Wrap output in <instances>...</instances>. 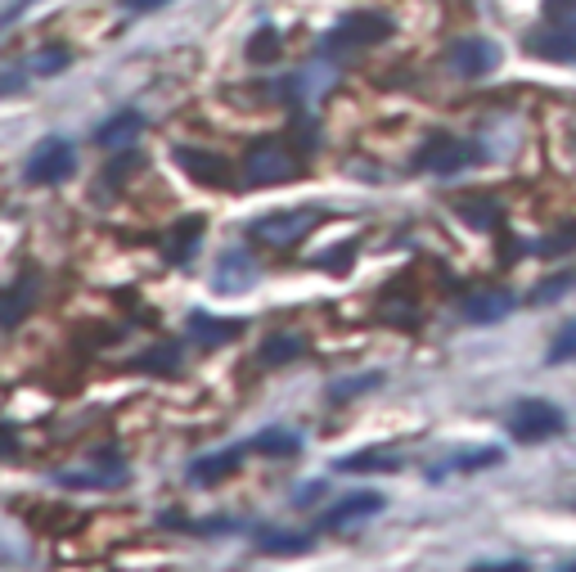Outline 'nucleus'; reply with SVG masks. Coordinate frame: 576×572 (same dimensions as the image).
<instances>
[{
  "mask_svg": "<svg viewBox=\"0 0 576 572\" xmlns=\"http://www.w3.org/2000/svg\"><path fill=\"white\" fill-rule=\"evenodd\" d=\"M383 378L378 374H356V378H342V384H333L329 388V401H348V397H361V393H369V388H378Z\"/></svg>",
  "mask_w": 576,
  "mask_h": 572,
  "instance_id": "obj_24",
  "label": "nucleus"
},
{
  "mask_svg": "<svg viewBox=\"0 0 576 572\" xmlns=\"http://www.w3.org/2000/svg\"><path fill=\"white\" fill-rule=\"evenodd\" d=\"M140 127H144L140 113H131V108H127V113H113V118L95 131V144H99V149H127V144L140 136Z\"/></svg>",
  "mask_w": 576,
  "mask_h": 572,
  "instance_id": "obj_14",
  "label": "nucleus"
},
{
  "mask_svg": "<svg viewBox=\"0 0 576 572\" xmlns=\"http://www.w3.org/2000/svg\"><path fill=\"white\" fill-rule=\"evenodd\" d=\"M261 455H297L302 451V442H297V433H284V429H266L257 442H252Z\"/></svg>",
  "mask_w": 576,
  "mask_h": 572,
  "instance_id": "obj_21",
  "label": "nucleus"
},
{
  "mask_svg": "<svg viewBox=\"0 0 576 572\" xmlns=\"http://www.w3.org/2000/svg\"><path fill=\"white\" fill-rule=\"evenodd\" d=\"M505 424H509V433L518 437V442H545V437H559L563 433V410L554 406V401H541V397H522L509 415H505Z\"/></svg>",
  "mask_w": 576,
  "mask_h": 572,
  "instance_id": "obj_2",
  "label": "nucleus"
},
{
  "mask_svg": "<svg viewBox=\"0 0 576 572\" xmlns=\"http://www.w3.org/2000/svg\"><path fill=\"white\" fill-rule=\"evenodd\" d=\"M261 550H271V555H297V550H306V537H297V532H271V537L261 541Z\"/></svg>",
  "mask_w": 576,
  "mask_h": 572,
  "instance_id": "obj_26",
  "label": "nucleus"
},
{
  "mask_svg": "<svg viewBox=\"0 0 576 572\" xmlns=\"http://www.w3.org/2000/svg\"><path fill=\"white\" fill-rule=\"evenodd\" d=\"M199 240H203V221L199 217H185V225L167 240V261H189V253L199 248Z\"/></svg>",
  "mask_w": 576,
  "mask_h": 572,
  "instance_id": "obj_18",
  "label": "nucleus"
},
{
  "mask_svg": "<svg viewBox=\"0 0 576 572\" xmlns=\"http://www.w3.org/2000/svg\"><path fill=\"white\" fill-rule=\"evenodd\" d=\"M306 352V338L302 334H275V338H266V348H261V361L266 365H289Z\"/></svg>",
  "mask_w": 576,
  "mask_h": 572,
  "instance_id": "obj_17",
  "label": "nucleus"
},
{
  "mask_svg": "<svg viewBox=\"0 0 576 572\" xmlns=\"http://www.w3.org/2000/svg\"><path fill=\"white\" fill-rule=\"evenodd\" d=\"M446 59H450V68L459 72V78H482V72H491L495 63H501V50H495L491 42H482V36H459Z\"/></svg>",
  "mask_w": 576,
  "mask_h": 572,
  "instance_id": "obj_6",
  "label": "nucleus"
},
{
  "mask_svg": "<svg viewBox=\"0 0 576 572\" xmlns=\"http://www.w3.org/2000/svg\"><path fill=\"white\" fill-rule=\"evenodd\" d=\"M567 289H576V271H563V276H550L531 289V302H541V307H550V302H559Z\"/></svg>",
  "mask_w": 576,
  "mask_h": 572,
  "instance_id": "obj_23",
  "label": "nucleus"
},
{
  "mask_svg": "<svg viewBox=\"0 0 576 572\" xmlns=\"http://www.w3.org/2000/svg\"><path fill=\"white\" fill-rule=\"evenodd\" d=\"M176 167H180V172H189L199 185H212V189H221V185L230 180L225 159L208 154V149H189V144H180V149H176Z\"/></svg>",
  "mask_w": 576,
  "mask_h": 572,
  "instance_id": "obj_10",
  "label": "nucleus"
},
{
  "mask_svg": "<svg viewBox=\"0 0 576 572\" xmlns=\"http://www.w3.org/2000/svg\"><path fill=\"white\" fill-rule=\"evenodd\" d=\"M388 32H392V23L383 19V14H348L329 42H333V50H342V46H374Z\"/></svg>",
  "mask_w": 576,
  "mask_h": 572,
  "instance_id": "obj_9",
  "label": "nucleus"
},
{
  "mask_svg": "<svg viewBox=\"0 0 576 572\" xmlns=\"http://www.w3.org/2000/svg\"><path fill=\"white\" fill-rule=\"evenodd\" d=\"M127 10H158V5H167V0H122Z\"/></svg>",
  "mask_w": 576,
  "mask_h": 572,
  "instance_id": "obj_32",
  "label": "nucleus"
},
{
  "mask_svg": "<svg viewBox=\"0 0 576 572\" xmlns=\"http://www.w3.org/2000/svg\"><path fill=\"white\" fill-rule=\"evenodd\" d=\"M252 261L244 257V253H225L221 257V266H216V289L221 293H239V289H248L252 284Z\"/></svg>",
  "mask_w": 576,
  "mask_h": 572,
  "instance_id": "obj_15",
  "label": "nucleus"
},
{
  "mask_svg": "<svg viewBox=\"0 0 576 572\" xmlns=\"http://www.w3.org/2000/svg\"><path fill=\"white\" fill-rule=\"evenodd\" d=\"M244 334V320H230V316H208V312H195L189 316V338L199 348H221V342L239 338Z\"/></svg>",
  "mask_w": 576,
  "mask_h": 572,
  "instance_id": "obj_11",
  "label": "nucleus"
},
{
  "mask_svg": "<svg viewBox=\"0 0 576 572\" xmlns=\"http://www.w3.org/2000/svg\"><path fill=\"white\" fill-rule=\"evenodd\" d=\"M527 55L536 59H554V63H576V27L545 23L527 36Z\"/></svg>",
  "mask_w": 576,
  "mask_h": 572,
  "instance_id": "obj_7",
  "label": "nucleus"
},
{
  "mask_svg": "<svg viewBox=\"0 0 576 572\" xmlns=\"http://www.w3.org/2000/svg\"><path fill=\"white\" fill-rule=\"evenodd\" d=\"M239 455L244 451H221V455H208V460H195L189 478H195L199 487H212V482H221V478H230L239 469Z\"/></svg>",
  "mask_w": 576,
  "mask_h": 572,
  "instance_id": "obj_16",
  "label": "nucleus"
},
{
  "mask_svg": "<svg viewBox=\"0 0 576 572\" xmlns=\"http://www.w3.org/2000/svg\"><path fill=\"white\" fill-rule=\"evenodd\" d=\"M473 163H482L478 144H469V140H450V136H433L424 149H419V159H414L419 172H437V176L465 172V167H473Z\"/></svg>",
  "mask_w": 576,
  "mask_h": 572,
  "instance_id": "obj_4",
  "label": "nucleus"
},
{
  "mask_svg": "<svg viewBox=\"0 0 576 572\" xmlns=\"http://www.w3.org/2000/svg\"><path fill=\"white\" fill-rule=\"evenodd\" d=\"M32 302H36V276L10 284L0 293V329H19V320H27V312H32Z\"/></svg>",
  "mask_w": 576,
  "mask_h": 572,
  "instance_id": "obj_13",
  "label": "nucleus"
},
{
  "mask_svg": "<svg viewBox=\"0 0 576 572\" xmlns=\"http://www.w3.org/2000/svg\"><path fill=\"white\" fill-rule=\"evenodd\" d=\"M72 167H77V159H72L68 140H42L36 144V154L27 159L23 176H27V185H59V180L72 176Z\"/></svg>",
  "mask_w": 576,
  "mask_h": 572,
  "instance_id": "obj_5",
  "label": "nucleus"
},
{
  "mask_svg": "<svg viewBox=\"0 0 576 572\" xmlns=\"http://www.w3.org/2000/svg\"><path fill=\"white\" fill-rule=\"evenodd\" d=\"M545 23L576 27V0H545Z\"/></svg>",
  "mask_w": 576,
  "mask_h": 572,
  "instance_id": "obj_27",
  "label": "nucleus"
},
{
  "mask_svg": "<svg viewBox=\"0 0 576 572\" xmlns=\"http://www.w3.org/2000/svg\"><path fill=\"white\" fill-rule=\"evenodd\" d=\"M320 225V212L316 208H293V212H271L248 225V240L252 244H266V248H293L302 244Z\"/></svg>",
  "mask_w": 576,
  "mask_h": 572,
  "instance_id": "obj_1",
  "label": "nucleus"
},
{
  "mask_svg": "<svg viewBox=\"0 0 576 572\" xmlns=\"http://www.w3.org/2000/svg\"><path fill=\"white\" fill-rule=\"evenodd\" d=\"M572 357H576V320L563 325L559 338L550 342V365H563V361H572Z\"/></svg>",
  "mask_w": 576,
  "mask_h": 572,
  "instance_id": "obj_25",
  "label": "nucleus"
},
{
  "mask_svg": "<svg viewBox=\"0 0 576 572\" xmlns=\"http://www.w3.org/2000/svg\"><path fill=\"white\" fill-rule=\"evenodd\" d=\"M514 307H518L514 293H505V289H482V293H469L465 316L478 320V325H491V320H505Z\"/></svg>",
  "mask_w": 576,
  "mask_h": 572,
  "instance_id": "obj_12",
  "label": "nucleus"
},
{
  "mask_svg": "<svg viewBox=\"0 0 576 572\" xmlns=\"http://www.w3.org/2000/svg\"><path fill=\"white\" fill-rule=\"evenodd\" d=\"M316 495H325V482H311V487H302V495H297V501H302V505H311Z\"/></svg>",
  "mask_w": 576,
  "mask_h": 572,
  "instance_id": "obj_31",
  "label": "nucleus"
},
{
  "mask_svg": "<svg viewBox=\"0 0 576 572\" xmlns=\"http://www.w3.org/2000/svg\"><path fill=\"white\" fill-rule=\"evenodd\" d=\"M338 469H342V474H356V469L397 474V469H401V455H392V451H361V455H348V460H342Z\"/></svg>",
  "mask_w": 576,
  "mask_h": 572,
  "instance_id": "obj_19",
  "label": "nucleus"
},
{
  "mask_svg": "<svg viewBox=\"0 0 576 572\" xmlns=\"http://www.w3.org/2000/svg\"><path fill=\"white\" fill-rule=\"evenodd\" d=\"M455 212L465 217L473 231H491V225L501 221V208H495L491 199H455Z\"/></svg>",
  "mask_w": 576,
  "mask_h": 572,
  "instance_id": "obj_20",
  "label": "nucleus"
},
{
  "mask_svg": "<svg viewBox=\"0 0 576 572\" xmlns=\"http://www.w3.org/2000/svg\"><path fill=\"white\" fill-rule=\"evenodd\" d=\"M176 361H180V352L172 348V342H167V348H158V352L140 357V365H144V370H163V374H172V370H176Z\"/></svg>",
  "mask_w": 576,
  "mask_h": 572,
  "instance_id": "obj_29",
  "label": "nucleus"
},
{
  "mask_svg": "<svg viewBox=\"0 0 576 572\" xmlns=\"http://www.w3.org/2000/svg\"><path fill=\"white\" fill-rule=\"evenodd\" d=\"M383 505V495L378 491H352V495H342V501L320 518V527L325 532H342V527H352V523H365V518H374Z\"/></svg>",
  "mask_w": 576,
  "mask_h": 572,
  "instance_id": "obj_8",
  "label": "nucleus"
},
{
  "mask_svg": "<svg viewBox=\"0 0 576 572\" xmlns=\"http://www.w3.org/2000/svg\"><path fill=\"white\" fill-rule=\"evenodd\" d=\"M248 59H252V63H271V59H280V36H275V27H257V32H252Z\"/></svg>",
  "mask_w": 576,
  "mask_h": 572,
  "instance_id": "obj_22",
  "label": "nucleus"
},
{
  "mask_svg": "<svg viewBox=\"0 0 576 572\" xmlns=\"http://www.w3.org/2000/svg\"><path fill=\"white\" fill-rule=\"evenodd\" d=\"M244 172H248V185L266 189V185H284L297 176V159L289 154V144L280 140H257L244 159Z\"/></svg>",
  "mask_w": 576,
  "mask_h": 572,
  "instance_id": "obj_3",
  "label": "nucleus"
},
{
  "mask_svg": "<svg viewBox=\"0 0 576 572\" xmlns=\"http://www.w3.org/2000/svg\"><path fill=\"white\" fill-rule=\"evenodd\" d=\"M486 465H501V451H465V455H455V469H486Z\"/></svg>",
  "mask_w": 576,
  "mask_h": 572,
  "instance_id": "obj_28",
  "label": "nucleus"
},
{
  "mask_svg": "<svg viewBox=\"0 0 576 572\" xmlns=\"http://www.w3.org/2000/svg\"><path fill=\"white\" fill-rule=\"evenodd\" d=\"M63 63H68V55H63V50H46V55H36V59H32V68H36V72H55V68H63Z\"/></svg>",
  "mask_w": 576,
  "mask_h": 572,
  "instance_id": "obj_30",
  "label": "nucleus"
}]
</instances>
